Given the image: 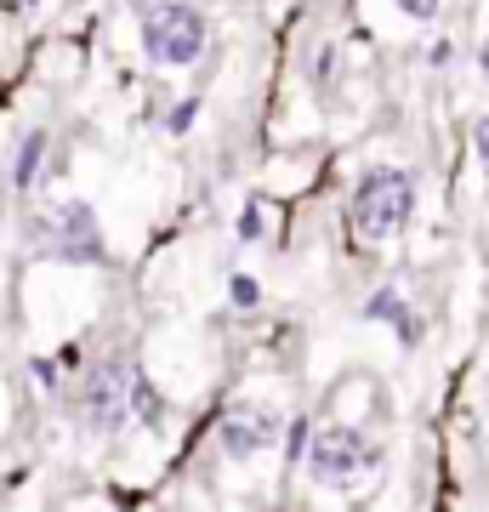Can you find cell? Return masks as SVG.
Masks as SVG:
<instances>
[{
  "mask_svg": "<svg viewBox=\"0 0 489 512\" xmlns=\"http://www.w3.org/2000/svg\"><path fill=\"white\" fill-rule=\"evenodd\" d=\"M410 211H416V183H410L404 171H393V165L370 171V177L353 188V228H359L364 239H393L404 222H410Z\"/></svg>",
  "mask_w": 489,
  "mask_h": 512,
  "instance_id": "cell-2",
  "label": "cell"
},
{
  "mask_svg": "<svg viewBox=\"0 0 489 512\" xmlns=\"http://www.w3.org/2000/svg\"><path fill=\"white\" fill-rule=\"evenodd\" d=\"M143 52L154 63H194L205 52V12L200 6H188V0H160V6H148L143 12Z\"/></svg>",
  "mask_w": 489,
  "mask_h": 512,
  "instance_id": "cell-3",
  "label": "cell"
},
{
  "mask_svg": "<svg viewBox=\"0 0 489 512\" xmlns=\"http://www.w3.org/2000/svg\"><path fill=\"white\" fill-rule=\"evenodd\" d=\"M404 12H410V18H433L438 12V0H399Z\"/></svg>",
  "mask_w": 489,
  "mask_h": 512,
  "instance_id": "cell-11",
  "label": "cell"
},
{
  "mask_svg": "<svg viewBox=\"0 0 489 512\" xmlns=\"http://www.w3.org/2000/svg\"><path fill=\"white\" fill-rule=\"evenodd\" d=\"M194 114H200V103H177V109H171V120H165V126H171V131H188V126H194Z\"/></svg>",
  "mask_w": 489,
  "mask_h": 512,
  "instance_id": "cell-9",
  "label": "cell"
},
{
  "mask_svg": "<svg viewBox=\"0 0 489 512\" xmlns=\"http://www.w3.org/2000/svg\"><path fill=\"white\" fill-rule=\"evenodd\" d=\"M80 404H86V421H91V427H103V433H120L126 421L154 416V410H160L143 376H137L131 365H114V359H109V365H97L86 376Z\"/></svg>",
  "mask_w": 489,
  "mask_h": 512,
  "instance_id": "cell-1",
  "label": "cell"
},
{
  "mask_svg": "<svg viewBox=\"0 0 489 512\" xmlns=\"http://www.w3.org/2000/svg\"><path fill=\"white\" fill-rule=\"evenodd\" d=\"M376 444L353 433V427H325L313 433V450H308V473L313 484H330V490H353L364 473H376Z\"/></svg>",
  "mask_w": 489,
  "mask_h": 512,
  "instance_id": "cell-4",
  "label": "cell"
},
{
  "mask_svg": "<svg viewBox=\"0 0 489 512\" xmlns=\"http://www.w3.org/2000/svg\"><path fill=\"white\" fill-rule=\"evenodd\" d=\"M472 148H478V160L489 165V114L478 120V126H472Z\"/></svg>",
  "mask_w": 489,
  "mask_h": 512,
  "instance_id": "cell-10",
  "label": "cell"
},
{
  "mask_svg": "<svg viewBox=\"0 0 489 512\" xmlns=\"http://www.w3.org/2000/svg\"><path fill=\"white\" fill-rule=\"evenodd\" d=\"M364 319H387V325L404 330V296L399 291H376L370 296V308H364Z\"/></svg>",
  "mask_w": 489,
  "mask_h": 512,
  "instance_id": "cell-8",
  "label": "cell"
},
{
  "mask_svg": "<svg viewBox=\"0 0 489 512\" xmlns=\"http://www.w3.org/2000/svg\"><path fill=\"white\" fill-rule=\"evenodd\" d=\"M273 439H279V416H273V410H256V404H234V410L222 416V427H217V444H222L228 461L262 456Z\"/></svg>",
  "mask_w": 489,
  "mask_h": 512,
  "instance_id": "cell-5",
  "label": "cell"
},
{
  "mask_svg": "<svg viewBox=\"0 0 489 512\" xmlns=\"http://www.w3.org/2000/svg\"><path fill=\"white\" fill-rule=\"evenodd\" d=\"M234 302H239V308H251V302H256V285H251V279H234Z\"/></svg>",
  "mask_w": 489,
  "mask_h": 512,
  "instance_id": "cell-12",
  "label": "cell"
},
{
  "mask_svg": "<svg viewBox=\"0 0 489 512\" xmlns=\"http://www.w3.org/2000/svg\"><path fill=\"white\" fill-rule=\"evenodd\" d=\"M478 69H484V80H489V40H484V52H478Z\"/></svg>",
  "mask_w": 489,
  "mask_h": 512,
  "instance_id": "cell-14",
  "label": "cell"
},
{
  "mask_svg": "<svg viewBox=\"0 0 489 512\" xmlns=\"http://www.w3.org/2000/svg\"><path fill=\"white\" fill-rule=\"evenodd\" d=\"M239 234H245V239H256V234H262V217H256V205L245 211V217H239Z\"/></svg>",
  "mask_w": 489,
  "mask_h": 512,
  "instance_id": "cell-13",
  "label": "cell"
},
{
  "mask_svg": "<svg viewBox=\"0 0 489 512\" xmlns=\"http://www.w3.org/2000/svg\"><path fill=\"white\" fill-rule=\"evenodd\" d=\"M40 154H46V131H29V137H23V148H18V165H12V183H18V188L35 183Z\"/></svg>",
  "mask_w": 489,
  "mask_h": 512,
  "instance_id": "cell-7",
  "label": "cell"
},
{
  "mask_svg": "<svg viewBox=\"0 0 489 512\" xmlns=\"http://www.w3.org/2000/svg\"><path fill=\"white\" fill-rule=\"evenodd\" d=\"M63 256L69 262H91L97 256V222L86 205H63Z\"/></svg>",
  "mask_w": 489,
  "mask_h": 512,
  "instance_id": "cell-6",
  "label": "cell"
}]
</instances>
